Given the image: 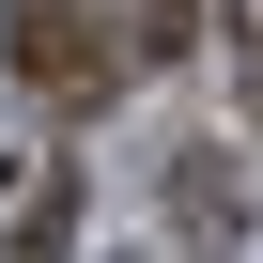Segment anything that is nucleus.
<instances>
[{
	"instance_id": "20e7f679",
	"label": "nucleus",
	"mask_w": 263,
	"mask_h": 263,
	"mask_svg": "<svg viewBox=\"0 0 263 263\" xmlns=\"http://www.w3.org/2000/svg\"><path fill=\"white\" fill-rule=\"evenodd\" d=\"M171 201H186V232H232V171L217 155H171Z\"/></svg>"
},
{
	"instance_id": "7ed1b4c3",
	"label": "nucleus",
	"mask_w": 263,
	"mask_h": 263,
	"mask_svg": "<svg viewBox=\"0 0 263 263\" xmlns=\"http://www.w3.org/2000/svg\"><path fill=\"white\" fill-rule=\"evenodd\" d=\"M186 16L201 0H108V47L124 62H186Z\"/></svg>"
},
{
	"instance_id": "f257e3e1",
	"label": "nucleus",
	"mask_w": 263,
	"mask_h": 263,
	"mask_svg": "<svg viewBox=\"0 0 263 263\" xmlns=\"http://www.w3.org/2000/svg\"><path fill=\"white\" fill-rule=\"evenodd\" d=\"M16 78H31L47 108H93V93L124 78V47H108V0H16Z\"/></svg>"
},
{
	"instance_id": "f03ea898",
	"label": "nucleus",
	"mask_w": 263,
	"mask_h": 263,
	"mask_svg": "<svg viewBox=\"0 0 263 263\" xmlns=\"http://www.w3.org/2000/svg\"><path fill=\"white\" fill-rule=\"evenodd\" d=\"M78 232V171L62 155H0V263H62Z\"/></svg>"
},
{
	"instance_id": "39448f33",
	"label": "nucleus",
	"mask_w": 263,
	"mask_h": 263,
	"mask_svg": "<svg viewBox=\"0 0 263 263\" xmlns=\"http://www.w3.org/2000/svg\"><path fill=\"white\" fill-rule=\"evenodd\" d=\"M232 78L263 93V0H232Z\"/></svg>"
}]
</instances>
